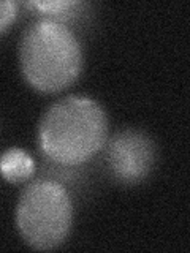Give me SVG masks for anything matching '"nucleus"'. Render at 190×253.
<instances>
[{"instance_id":"obj_7","label":"nucleus","mask_w":190,"mask_h":253,"mask_svg":"<svg viewBox=\"0 0 190 253\" xmlns=\"http://www.w3.org/2000/svg\"><path fill=\"white\" fill-rule=\"evenodd\" d=\"M18 16V3L11 0H0V35L10 29Z\"/></svg>"},{"instance_id":"obj_1","label":"nucleus","mask_w":190,"mask_h":253,"mask_svg":"<svg viewBox=\"0 0 190 253\" xmlns=\"http://www.w3.org/2000/svg\"><path fill=\"white\" fill-rule=\"evenodd\" d=\"M108 141V116L98 101L84 95H68L45 111L38 124V146L57 165L89 162Z\"/></svg>"},{"instance_id":"obj_3","label":"nucleus","mask_w":190,"mask_h":253,"mask_svg":"<svg viewBox=\"0 0 190 253\" xmlns=\"http://www.w3.org/2000/svg\"><path fill=\"white\" fill-rule=\"evenodd\" d=\"M73 225V203L62 184L49 179L30 182L16 206V226L29 247L52 250L67 241Z\"/></svg>"},{"instance_id":"obj_6","label":"nucleus","mask_w":190,"mask_h":253,"mask_svg":"<svg viewBox=\"0 0 190 253\" xmlns=\"http://www.w3.org/2000/svg\"><path fill=\"white\" fill-rule=\"evenodd\" d=\"M26 6L34 8V10L48 16V19L59 21L57 18L75 13V10H78L79 6H83V3L71 2V0H51V2H27Z\"/></svg>"},{"instance_id":"obj_5","label":"nucleus","mask_w":190,"mask_h":253,"mask_svg":"<svg viewBox=\"0 0 190 253\" xmlns=\"http://www.w3.org/2000/svg\"><path fill=\"white\" fill-rule=\"evenodd\" d=\"M35 172V163L26 150L10 147L0 155V174L10 184L27 182Z\"/></svg>"},{"instance_id":"obj_2","label":"nucleus","mask_w":190,"mask_h":253,"mask_svg":"<svg viewBox=\"0 0 190 253\" xmlns=\"http://www.w3.org/2000/svg\"><path fill=\"white\" fill-rule=\"evenodd\" d=\"M83 47L62 21L38 19L22 32L19 67L30 87L57 93L73 84L83 70Z\"/></svg>"},{"instance_id":"obj_4","label":"nucleus","mask_w":190,"mask_h":253,"mask_svg":"<svg viewBox=\"0 0 190 253\" xmlns=\"http://www.w3.org/2000/svg\"><path fill=\"white\" fill-rule=\"evenodd\" d=\"M106 163L113 177L125 185L140 184L152 172L155 144L141 130L124 128L106 141Z\"/></svg>"}]
</instances>
